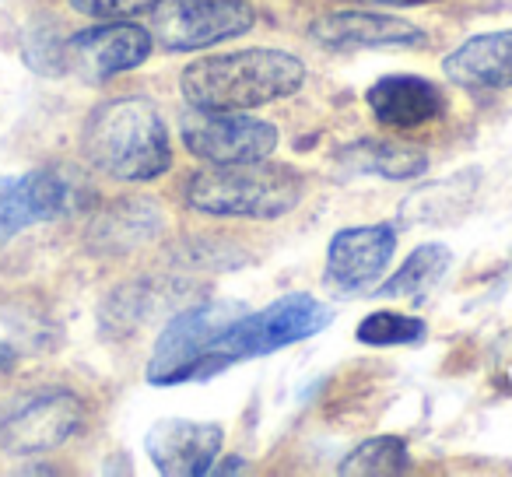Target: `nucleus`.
<instances>
[{
  "mask_svg": "<svg viewBox=\"0 0 512 477\" xmlns=\"http://www.w3.org/2000/svg\"><path fill=\"white\" fill-rule=\"evenodd\" d=\"M407 470V446L397 435H379L348 453L341 463V474H404Z\"/></svg>",
  "mask_w": 512,
  "mask_h": 477,
  "instance_id": "obj_18",
  "label": "nucleus"
},
{
  "mask_svg": "<svg viewBox=\"0 0 512 477\" xmlns=\"http://www.w3.org/2000/svg\"><path fill=\"white\" fill-rule=\"evenodd\" d=\"M306 67L285 50H239L197 60L183 71V95L197 109L242 113L295 95Z\"/></svg>",
  "mask_w": 512,
  "mask_h": 477,
  "instance_id": "obj_2",
  "label": "nucleus"
},
{
  "mask_svg": "<svg viewBox=\"0 0 512 477\" xmlns=\"http://www.w3.org/2000/svg\"><path fill=\"white\" fill-rule=\"evenodd\" d=\"M449 264H453V253L442 243L418 246V250L404 260V267H400L390 281L379 285V295H383V299H421V295L432 292V288L446 278Z\"/></svg>",
  "mask_w": 512,
  "mask_h": 477,
  "instance_id": "obj_16",
  "label": "nucleus"
},
{
  "mask_svg": "<svg viewBox=\"0 0 512 477\" xmlns=\"http://www.w3.org/2000/svg\"><path fill=\"white\" fill-rule=\"evenodd\" d=\"M256 22L246 0H158L151 11V39L172 53H190L235 39Z\"/></svg>",
  "mask_w": 512,
  "mask_h": 477,
  "instance_id": "obj_5",
  "label": "nucleus"
},
{
  "mask_svg": "<svg viewBox=\"0 0 512 477\" xmlns=\"http://www.w3.org/2000/svg\"><path fill=\"white\" fill-rule=\"evenodd\" d=\"M246 309L239 302H207V306H193L179 313L169 327L162 330L155 344V355L148 362V379L155 386H172L193 379V369L200 358L207 355L211 341L225 327H232Z\"/></svg>",
  "mask_w": 512,
  "mask_h": 477,
  "instance_id": "obj_6",
  "label": "nucleus"
},
{
  "mask_svg": "<svg viewBox=\"0 0 512 477\" xmlns=\"http://www.w3.org/2000/svg\"><path fill=\"white\" fill-rule=\"evenodd\" d=\"M151 32L134 22H102L67 43V64L92 85L127 74L151 57Z\"/></svg>",
  "mask_w": 512,
  "mask_h": 477,
  "instance_id": "obj_9",
  "label": "nucleus"
},
{
  "mask_svg": "<svg viewBox=\"0 0 512 477\" xmlns=\"http://www.w3.org/2000/svg\"><path fill=\"white\" fill-rule=\"evenodd\" d=\"M85 158L109 179L148 183L172 165V144L148 99H109L92 109L81 130Z\"/></svg>",
  "mask_w": 512,
  "mask_h": 477,
  "instance_id": "obj_1",
  "label": "nucleus"
},
{
  "mask_svg": "<svg viewBox=\"0 0 512 477\" xmlns=\"http://www.w3.org/2000/svg\"><path fill=\"white\" fill-rule=\"evenodd\" d=\"M397 250V232L390 225H362V228H344L334 235L327 253V278L334 285L365 288L386 271Z\"/></svg>",
  "mask_w": 512,
  "mask_h": 477,
  "instance_id": "obj_13",
  "label": "nucleus"
},
{
  "mask_svg": "<svg viewBox=\"0 0 512 477\" xmlns=\"http://www.w3.org/2000/svg\"><path fill=\"white\" fill-rule=\"evenodd\" d=\"M369 109L383 127L414 130L442 113V92L425 78L397 74V78H383L369 88Z\"/></svg>",
  "mask_w": 512,
  "mask_h": 477,
  "instance_id": "obj_15",
  "label": "nucleus"
},
{
  "mask_svg": "<svg viewBox=\"0 0 512 477\" xmlns=\"http://www.w3.org/2000/svg\"><path fill=\"white\" fill-rule=\"evenodd\" d=\"M330 323V309L313 295H285V299L271 302L260 313H242L232 327H225L211 341L207 355L193 369V379H211L221 369L235 362H249V358L271 355L295 341L320 334Z\"/></svg>",
  "mask_w": 512,
  "mask_h": 477,
  "instance_id": "obj_4",
  "label": "nucleus"
},
{
  "mask_svg": "<svg viewBox=\"0 0 512 477\" xmlns=\"http://www.w3.org/2000/svg\"><path fill=\"white\" fill-rule=\"evenodd\" d=\"M365 4H397V8H404V4H425V0H365Z\"/></svg>",
  "mask_w": 512,
  "mask_h": 477,
  "instance_id": "obj_22",
  "label": "nucleus"
},
{
  "mask_svg": "<svg viewBox=\"0 0 512 477\" xmlns=\"http://www.w3.org/2000/svg\"><path fill=\"white\" fill-rule=\"evenodd\" d=\"M442 71L453 85L470 92L512 88V32L474 36L442 60Z\"/></svg>",
  "mask_w": 512,
  "mask_h": 477,
  "instance_id": "obj_14",
  "label": "nucleus"
},
{
  "mask_svg": "<svg viewBox=\"0 0 512 477\" xmlns=\"http://www.w3.org/2000/svg\"><path fill=\"white\" fill-rule=\"evenodd\" d=\"M158 0H71V8L99 22H127L137 15H151Z\"/></svg>",
  "mask_w": 512,
  "mask_h": 477,
  "instance_id": "obj_20",
  "label": "nucleus"
},
{
  "mask_svg": "<svg viewBox=\"0 0 512 477\" xmlns=\"http://www.w3.org/2000/svg\"><path fill=\"white\" fill-rule=\"evenodd\" d=\"M302 200V179L295 169L267 158L200 169L186 183V204L214 218L271 221L295 211Z\"/></svg>",
  "mask_w": 512,
  "mask_h": 477,
  "instance_id": "obj_3",
  "label": "nucleus"
},
{
  "mask_svg": "<svg viewBox=\"0 0 512 477\" xmlns=\"http://www.w3.org/2000/svg\"><path fill=\"white\" fill-rule=\"evenodd\" d=\"M428 337V327L418 316L404 313H372L358 327V341L372 344V348H393V344H421Z\"/></svg>",
  "mask_w": 512,
  "mask_h": 477,
  "instance_id": "obj_19",
  "label": "nucleus"
},
{
  "mask_svg": "<svg viewBox=\"0 0 512 477\" xmlns=\"http://www.w3.org/2000/svg\"><path fill=\"white\" fill-rule=\"evenodd\" d=\"M8 365H15V348L0 341V369H8Z\"/></svg>",
  "mask_w": 512,
  "mask_h": 477,
  "instance_id": "obj_21",
  "label": "nucleus"
},
{
  "mask_svg": "<svg viewBox=\"0 0 512 477\" xmlns=\"http://www.w3.org/2000/svg\"><path fill=\"white\" fill-rule=\"evenodd\" d=\"M144 446H148V456L162 474L200 477L214 470V456L221 449V428L207 425V421L165 418L151 425Z\"/></svg>",
  "mask_w": 512,
  "mask_h": 477,
  "instance_id": "obj_11",
  "label": "nucleus"
},
{
  "mask_svg": "<svg viewBox=\"0 0 512 477\" xmlns=\"http://www.w3.org/2000/svg\"><path fill=\"white\" fill-rule=\"evenodd\" d=\"M309 36L327 50H404L421 46L425 32L397 15H376V11H337L313 22Z\"/></svg>",
  "mask_w": 512,
  "mask_h": 477,
  "instance_id": "obj_12",
  "label": "nucleus"
},
{
  "mask_svg": "<svg viewBox=\"0 0 512 477\" xmlns=\"http://www.w3.org/2000/svg\"><path fill=\"white\" fill-rule=\"evenodd\" d=\"M85 421V407L71 390H39L0 414V449L32 456L57 449Z\"/></svg>",
  "mask_w": 512,
  "mask_h": 477,
  "instance_id": "obj_7",
  "label": "nucleus"
},
{
  "mask_svg": "<svg viewBox=\"0 0 512 477\" xmlns=\"http://www.w3.org/2000/svg\"><path fill=\"white\" fill-rule=\"evenodd\" d=\"M74 207V190L57 172L39 169L29 176L0 179V246L36 221L64 218Z\"/></svg>",
  "mask_w": 512,
  "mask_h": 477,
  "instance_id": "obj_10",
  "label": "nucleus"
},
{
  "mask_svg": "<svg viewBox=\"0 0 512 477\" xmlns=\"http://www.w3.org/2000/svg\"><path fill=\"white\" fill-rule=\"evenodd\" d=\"M344 165L351 172H376L383 179H414L428 169V158L418 148L393 141H358L344 151Z\"/></svg>",
  "mask_w": 512,
  "mask_h": 477,
  "instance_id": "obj_17",
  "label": "nucleus"
},
{
  "mask_svg": "<svg viewBox=\"0 0 512 477\" xmlns=\"http://www.w3.org/2000/svg\"><path fill=\"white\" fill-rule=\"evenodd\" d=\"M183 144L190 155L211 165L256 162V158H271V151L278 148V130L274 123L256 116L193 106L183 116Z\"/></svg>",
  "mask_w": 512,
  "mask_h": 477,
  "instance_id": "obj_8",
  "label": "nucleus"
}]
</instances>
